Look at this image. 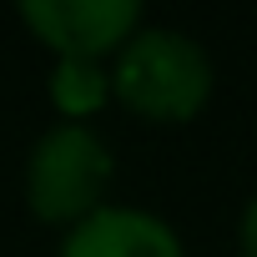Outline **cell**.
Returning a JSON list of instances; mask_svg holds the SVG:
<instances>
[{"instance_id":"6da1fadb","label":"cell","mask_w":257,"mask_h":257,"mask_svg":"<svg viewBox=\"0 0 257 257\" xmlns=\"http://www.w3.org/2000/svg\"><path fill=\"white\" fill-rule=\"evenodd\" d=\"M217 66L207 46L177 26H142L111 61V96L157 126H182L207 111Z\"/></svg>"},{"instance_id":"3957f363","label":"cell","mask_w":257,"mask_h":257,"mask_svg":"<svg viewBox=\"0 0 257 257\" xmlns=\"http://www.w3.org/2000/svg\"><path fill=\"white\" fill-rule=\"evenodd\" d=\"M21 21L56 61H116V51L147 26L137 0H21Z\"/></svg>"},{"instance_id":"8992f818","label":"cell","mask_w":257,"mask_h":257,"mask_svg":"<svg viewBox=\"0 0 257 257\" xmlns=\"http://www.w3.org/2000/svg\"><path fill=\"white\" fill-rule=\"evenodd\" d=\"M237 247H242V257H257V192L247 197V207L237 217Z\"/></svg>"},{"instance_id":"7a4b0ae2","label":"cell","mask_w":257,"mask_h":257,"mask_svg":"<svg viewBox=\"0 0 257 257\" xmlns=\"http://www.w3.org/2000/svg\"><path fill=\"white\" fill-rule=\"evenodd\" d=\"M111 182H116V157L81 121L46 126L26 157V207L46 227L71 232L76 222L101 212Z\"/></svg>"},{"instance_id":"277c9868","label":"cell","mask_w":257,"mask_h":257,"mask_svg":"<svg viewBox=\"0 0 257 257\" xmlns=\"http://www.w3.org/2000/svg\"><path fill=\"white\" fill-rule=\"evenodd\" d=\"M56 257H187V252L167 217H157L147 207L106 202L101 212H91L86 222H76L61 237Z\"/></svg>"},{"instance_id":"5b68a950","label":"cell","mask_w":257,"mask_h":257,"mask_svg":"<svg viewBox=\"0 0 257 257\" xmlns=\"http://www.w3.org/2000/svg\"><path fill=\"white\" fill-rule=\"evenodd\" d=\"M51 106L61 111V121H81L96 116L106 101H111V66L106 61H76V56H61L51 66Z\"/></svg>"}]
</instances>
